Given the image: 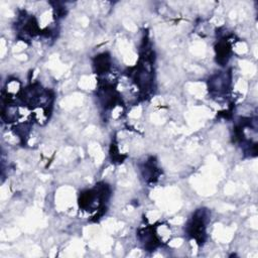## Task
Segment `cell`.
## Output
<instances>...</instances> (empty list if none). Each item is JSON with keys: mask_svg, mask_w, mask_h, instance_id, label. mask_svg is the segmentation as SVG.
<instances>
[{"mask_svg": "<svg viewBox=\"0 0 258 258\" xmlns=\"http://www.w3.org/2000/svg\"><path fill=\"white\" fill-rule=\"evenodd\" d=\"M111 66H112L111 56L107 52H103V53L97 55L93 61L94 71L97 75L107 74V72L110 71Z\"/></svg>", "mask_w": 258, "mask_h": 258, "instance_id": "6", "label": "cell"}, {"mask_svg": "<svg viewBox=\"0 0 258 258\" xmlns=\"http://www.w3.org/2000/svg\"><path fill=\"white\" fill-rule=\"evenodd\" d=\"M217 52V61L221 63V66H225L230 58L231 54V43L227 39H222L218 42L216 46Z\"/></svg>", "mask_w": 258, "mask_h": 258, "instance_id": "7", "label": "cell"}, {"mask_svg": "<svg viewBox=\"0 0 258 258\" xmlns=\"http://www.w3.org/2000/svg\"><path fill=\"white\" fill-rule=\"evenodd\" d=\"M141 172L144 177V179L147 182H155L159 175H160V170L157 166V162L153 156H150L142 165H141Z\"/></svg>", "mask_w": 258, "mask_h": 258, "instance_id": "5", "label": "cell"}, {"mask_svg": "<svg viewBox=\"0 0 258 258\" xmlns=\"http://www.w3.org/2000/svg\"><path fill=\"white\" fill-rule=\"evenodd\" d=\"M110 195V186L105 182H100L96 184L94 188L81 192L79 198L80 208L86 211L97 210L98 214L96 216V220H98L104 213L101 212V210L106 211V203L108 202Z\"/></svg>", "mask_w": 258, "mask_h": 258, "instance_id": "1", "label": "cell"}, {"mask_svg": "<svg viewBox=\"0 0 258 258\" xmlns=\"http://www.w3.org/2000/svg\"><path fill=\"white\" fill-rule=\"evenodd\" d=\"M138 239L147 251H153L160 245V240L157 237L153 226H147L138 231Z\"/></svg>", "mask_w": 258, "mask_h": 258, "instance_id": "4", "label": "cell"}, {"mask_svg": "<svg viewBox=\"0 0 258 258\" xmlns=\"http://www.w3.org/2000/svg\"><path fill=\"white\" fill-rule=\"evenodd\" d=\"M210 220V212L207 209L197 210L186 225L187 235L197 241L198 244L203 245L206 240L207 224Z\"/></svg>", "mask_w": 258, "mask_h": 258, "instance_id": "2", "label": "cell"}, {"mask_svg": "<svg viewBox=\"0 0 258 258\" xmlns=\"http://www.w3.org/2000/svg\"><path fill=\"white\" fill-rule=\"evenodd\" d=\"M231 85V74L230 72H221L214 75L209 80V92L211 95L217 97L226 95Z\"/></svg>", "mask_w": 258, "mask_h": 258, "instance_id": "3", "label": "cell"}]
</instances>
